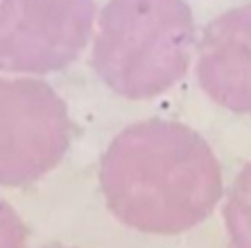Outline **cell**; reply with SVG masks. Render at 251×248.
<instances>
[{
	"label": "cell",
	"instance_id": "1",
	"mask_svg": "<svg viewBox=\"0 0 251 248\" xmlns=\"http://www.w3.org/2000/svg\"><path fill=\"white\" fill-rule=\"evenodd\" d=\"M100 185L118 219L150 235L199 225L224 190L210 144L172 120L136 122L118 133L100 162Z\"/></svg>",
	"mask_w": 251,
	"mask_h": 248
},
{
	"label": "cell",
	"instance_id": "2",
	"mask_svg": "<svg viewBox=\"0 0 251 248\" xmlns=\"http://www.w3.org/2000/svg\"><path fill=\"white\" fill-rule=\"evenodd\" d=\"M95 23L93 68L120 97H158L188 72L197 29L186 0H109Z\"/></svg>",
	"mask_w": 251,
	"mask_h": 248
},
{
	"label": "cell",
	"instance_id": "3",
	"mask_svg": "<svg viewBox=\"0 0 251 248\" xmlns=\"http://www.w3.org/2000/svg\"><path fill=\"white\" fill-rule=\"evenodd\" d=\"M70 129L68 106L50 84L0 77V185L23 187L57 167Z\"/></svg>",
	"mask_w": 251,
	"mask_h": 248
},
{
	"label": "cell",
	"instance_id": "4",
	"mask_svg": "<svg viewBox=\"0 0 251 248\" xmlns=\"http://www.w3.org/2000/svg\"><path fill=\"white\" fill-rule=\"evenodd\" d=\"M93 27V0H0V70H64L84 52Z\"/></svg>",
	"mask_w": 251,
	"mask_h": 248
},
{
	"label": "cell",
	"instance_id": "5",
	"mask_svg": "<svg viewBox=\"0 0 251 248\" xmlns=\"http://www.w3.org/2000/svg\"><path fill=\"white\" fill-rule=\"evenodd\" d=\"M197 79L215 104L251 113V5L220 14L197 45Z\"/></svg>",
	"mask_w": 251,
	"mask_h": 248
},
{
	"label": "cell",
	"instance_id": "6",
	"mask_svg": "<svg viewBox=\"0 0 251 248\" xmlns=\"http://www.w3.org/2000/svg\"><path fill=\"white\" fill-rule=\"evenodd\" d=\"M224 225L233 248H251V162L235 176L224 201Z\"/></svg>",
	"mask_w": 251,
	"mask_h": 248
},
{
	"label": "cell",
	"instance_id": "7",
	"mask_svg": "<svg viewBox=\"0 0 251 248\" xmlns=\"http://www.w3.org/2000/svg\"><path fill=\"white\" fill-rule=\"evenodd\" d=\"M27 228L18 212L0 199V248H25Z\"/></svg>",
	"mask_w": 251,
	"mask_h": 248
},
{
	"label": "cell",
	"instance_id": "8",
	"mask_svg": "<svg viewBox=\"0 0 251 248\" xmlns=\"http://www.w3.org/2000/svg\"><path fill=\"white\" fill-rule=\"evenodd\" d=\"M48 248H68V246H48Z\"/></svg>",
	"mask_w": 251,
	"mask_h": 248
}]
</instances>
